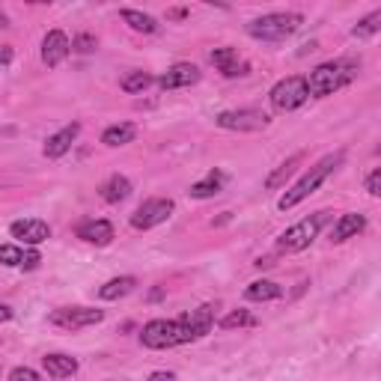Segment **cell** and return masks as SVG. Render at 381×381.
Instances as JSON below:
<instances>
[{
	"mask_svg": "<svg viewBox=\"0 0 381 381\" xmlns=\"http://www.w3.org/2000/svg\"><path fill=\"white\" fill-rule=\"evenodd\" d=\"M343 158H345V152L340 149V152H331V155H324L322 161H316L304 176L298 179V182H295L292 188L286 190L283 197L277 200V209H280V211H289V209H295L298 203H304V200H307L310 194H316L319 185H322L324 179H328V176L343 164Z\"/></svg>",
	"mask_w": 381,
	"mask_h": 381,
	"instance_id": "6da1fadb",
	"label": "cell"
},
{
	"mask_svg": "<svg viewBox=\"0 0 381 381\" xmlns=\"http://www.w3.org/2000/svg\"><path fill=\"white\" fill-rule=\"evenodd\" d=\"M194 340L200 337L185 319H152L140 331V343L147 349H176V345H185Z\"/></svg>",
	"mask_w": 381,
	"mask_h": 381,
	"instance_id": "7a4b0ae2",
	"label": "cell"
},
{
	"mask_svg": "<svg viewBox=\"0 0 381 381\" xmlns=\"http://www.w3.org/2000/svg\"><path fill=\"white\" fill-rule=\"evenodd\" d=\"M357 77V63L354 60H328L316 66L307 77V93L324 98V96H334L337 89H343L345 84H352Z\"/></svg>",
	"mask_w": 381,
	"mask_h": 381,
	"instance_id": "3957f363",
	"label": "cell"
},
{
	"mask_svg": "<svg viewBox=\"0 0 381 381\" xmlns=\"http://www.w3.org/2000/svg\"><path fill=\"white\" fill-rule=\"evenodd\" d=\"M301 24H304V15L301 13H268L262 18H253L248 24V33L262 42H280V39L292 36Z\"/></svg>",
	"mask_w": 381,
	"mask_h": 381,
	"instance_id": "277c9868",
	"label": "cell"
},
{
	"mask_svg": "<svg viewBox=\"0 0 381 381\" xmlns=\"http://www.w3.org/2000/svg\"><path fill=\"white\" fill-rule=\"evenodd\" d=\"M328 218H331V211H316V215L298 221L295 227H289V230L277 239V251H280V253H301V251H307L310 244L316 241L319 230L324 227V223H328Z\"/></svg>",
	"mask_w": 381,
	"mask_h": 381,
	"instance_id": "5b68a950",
	"label": "cell"
},
{
	"mask_svg": "<svg viewBox=\"0 0 381 381\" xmlns=\"http://www.w3.org/2000/svg\"><path fill=\"white\" fill-rule=\"evenodd\" d=\"M268 98H271V107L280 110V114H289V110L301 107L310 98L307 93V77L301 75H289L283 77V81H277L271 87V93H268Z\"/></svg>",
	"mask_w": 381,
	"mask_h": 381,
	"instance_id": "8992f818",
	"label": "cell"
},
{
	"mask_svg": "<svg viewBox=\"0 0 381 381\" xmlns=\"http://www.w3.org/2000/svg\"><path fill=\"white\" fill-rule=\"evenodd\" d=\"M102 319H105V310H96V307H60L48 316L54 328H63V331H81V328H89V324H98Z\"/></svg>",
	"mask_w": 381,
	"mask_h": 381,
	"instance_id": "52a82bcc",
	"label": "cell"
},
{
	"mask_svg": "<svg viewBox=\"0 0 381 381\" xmlns=\"http://www.w3.org/2000/svg\"><path fill=\"white\" fill-rule=\"evenodd\" d=\"M173 200L170 197H152L147 200V203H140L137 211L131 215V227L134 230H152L158 227V223H164L167 218L173 215Z\"/></svg>",
	"mask_w": 381,
	"mask_h": 381,
	"instance_id": "ba28073f",
	"label": "cell"
},
{
	"mask_svg": "<svg viewBox=\"0 0 381 381\" xmlns=\"http://www.w3.org/2000/svg\"><path fill=\"white\" fill-rule=\"evenodd\" d=\"M215 122L227 131H262L268 126V117L262 110L241 107V110H223V114H218Z\"/></svg>",
	"mask_w": 381,
	"mask_h": 381,
	"instance_id": "9c48e42d",
	"label": "cell"
},
{
	"mask_svg": "<svg viewBox=\"0 0 381 381\" xmlns=\"http://www.w3.org/2000/svg\"><path fill=\"white\" fill-rule=\"evenodd\" d=\"M9 232H13V239H18L21 244H27V248H36V244L51 239V227L45 221H39V218L15 221L13 227H9Z\"/></svg>",
	"mask_w": 381,
	"mask_h": 381,
	"instance_id": "30bf717a",
	"label": "cell"
},
{
	"mask_svg": "<svg viewBox=\"0 0 381 381\" xmlns=\"http://www.w3.org/2000/svg\"><path fill=\"white\" fill-rule=\"evenodd\" d=\"M72 51V42L69 36H66L63 30H48L42 39V63L48 66V69H54V66H60L66 57H69Z\"/></svg>",
	"mask_w": 381,
	"mask_h": 381,
	"instance_id": "8fae6325",
	"label": "cell"
},
{
	"mask_svg": "<svg viewBox=\"0 0 381 381\" xmlns=\"http://www.w3.org/2000/svg\"><path fill=\"white\" fill-rule=\"evenodd\" d=\"M209 60L218 66L223 77H244V75L251 72V66L244 63V60L239 57V51L230 48V45H223V48H215V51L209 54Z\"/></svg>",
	"mask_w": 381,
	"mask_h": 381,
	"instance_id": "7c38bea8",
	"label": "cell"
},
{
	"mask_svg": "<svg viewBox=\"0 0 381 381\" xmlns=\"http://www.w3.org/2000/svg\"><path fill=\"white\" fill-rule=\"evenodd\" d=\"M197 81H200V69L194 63H176L158 77V87L161 89H182V87H190Z\"/></svg>",
	"mask_w": 381,
	"mask_h": 381,
	"instance_id": "4fadbf2b",
	"label": "cell"
},
{
	"mask_svg": "<svg viewBox=\"0 0 381 381\" xmlns=\"http://www.w3.org/2000/svg\"><path fill=\"white\" fill-rule=\"evenodd\" d=\"M77 239H84L87 244H96V248H107L114 241V223L102 221V218H93V221H84L77 227Z\"/></svg>",
	"mask_w": 381,
	"mask_h": 381,
	"instance_id": "5bb4252c",
	"label": "cell"
},
{
	"mask_svg": "<svg viewBox=\"0 0 381 381\" xmlns=\"http://www.w3.org/2000/svg\"><path fill=\"white\" fill-rule=\"evenodd\" d=\"M81 134V122H72V126H66V128H60L57 134H51L48 140H45V158H63L66 152L72 149V143H75V137Z\"/></svg>",
	"mask_w": 381,
	"mask_h": 381,
	"instance_id": "9a60e30c",
	"label": "cell"
},
{
	"mask_svg": "<svg viewBox=\"0 0 381 381\" xmlns=\"http://www.w3.org/2000/svg\"><path fill=\"white\" fill-rule=\"evenodd\" d=\"M364 230H366V218L357 215V211H345V215H340L337 223H334L331 241H334V244H343V241L354 239V235H361Z\"/></svg>",
	"mask_w": 381,
	"mask_h": 381,
	"instance_id": "2e32d148",
	"label": "cell"
},
{
	"mask_svg": "<svg viewBox=\"0 0 381 381\" xmlns=\"http://www.w3.org/2000/svg\"><path fill=\"white\" fill-rule=\"evenodd\" d=\"M42 366H45V373H48L51 378H72L77 373V361H75V357L60 354V352L45 354L42 357Z\"/></svg>",
	"mask_w": 381,
	"mask_h": 381,
	"instance_id": "e0dca14e",
	"label": "cell"
},
{
	"mask_svg": "<svg viewBox=\"0 0 381 381\" xmlns=\"http://www.w3.org/2000/svg\"><path fill=\"white\" fill-rule=\"evenodd\" d=\"M98 194H102L105 203L117 206V203H122V200H128V197H131V182H128L126 176L114 173V176H110L102 188H98Z\"/></svg>",
	"mask_w": 381,
	"mask_h": 381,
	"instance_id": "ac0fdd59",
	"label": "cell"
},
{
	"mask_svg": "<svg viewBox=\"0 0 381 381\" xmlns=\"http://www.w3.org/2000/svg\"><path fill=\"white\" fill-rule=\"evenodd\" d=\"M301 161H304V152H295L292 158H286V161L280 164V167H277V170H274L271 176L265 179V188H268V190H277V188H283V185L289 182V179L295 176V170L301 167Z\"/></svg>",
	"mask_w": 381,
	"mask_h": 381,
	"instance_id": "d6986e66",
	"label": "cell"
},
{
	"mask_svg": "<svg viewBox=\"0 0 381 381\" xmlns=\"http://www.w3.org/2000/svg\"><path fill=\"white\" fill-rule=\"evenodd\" d=\"M137 289V280L134 277H114V280H107V283L98 289V298L102 301H119V298H126L128 292H134Z\"/></svg>",
	"mask_w": 381,
	"mask_h": 381,
	"instance_id": "ffe728a7",
	"label": "cell"
},
{
	"mask_svg": "<svg viewBox=\"0 0 381 381\" xmlns=\"http://www.w3.org/2000/svg\"><path fill=\"white\" fill-rule=\"evenodd\" d=\"M182 319L197 331V337H206V334L211 331V324H215V307H211V304H203V307L185 313Z\"/></svg>",
	"mask_w": 381,
	"mask_h": 381,
	"instance_id": "44dd1931",
	"label": "cell"
},
{
	"mask_svg": "<svg viewBox=\"0 0 381 381\" xmlns=\"http://www.w3.org/2000/svg\"><path fill=\"white\" fill-rule=\"evenodd\" d=\"M283 295V286L274 283V280H253V283L244 289V298L248 301H277Z\"/></svg>",
	"mask_w": 381,
	"mask_h": 381,
	"instance_id": "7402d4cb",
	"label": "cell"
},
{
	"mask_svg": "<svg viewBox=\"0 0 381 381\" xmlns=\"http://www.w3.org/2000/svg\"><path fill=\"white\" fill-rule=\"evenodd\" d=\"M119 18L137 33H158L161 30L158 21H155L152 15H147V13H140V9H119Z\"/></svg>",
	"mask_w": 381,
	"mask_h": 381,
	"instance_id": "603a6c76",
	"label": "cell"
},
{
	"mask_svg": "<svg viewBox=\"0 0 381 381\" xmlns=\"http://www.w3.org/2000/svg\"><path fill=\"white\" fill-rule=\"evenodd\" d=\"M134 137H137V126H131V122H119V126L105 128L102 143L105 147H126V143H131Z\"/></svg>",
	"mask_w": 381,
	"mask_h": 381,
	"instance_id": "cb8c5ba5",
	"label": "cell"
},
{
	"mask_svg": "<svg viewBox=\"0 0 381 381\" xmlns=\"http://www.w3.org/2000/svg\"><path fill=\"white\" fill-rule=\"evenodd\" d=\"M221 185H223V176H221L218 170H211V173L203 179V182H194V185H190L188 194L194 197V200H209V197H215V194H218Z\"/></svg>",
	"mask_w": 381,
	"mask_h": 381,
	"instance_id": "d4e9b609",
	"label": "cell"
},
{
	"mask_svg": "<svg viewBox=\"0 0 381 381\" xmlns=\"http://www.w3.org/2000/svg\"><path fill=\"white\" fill-rule=\"evenodd\" d=\"M155 84V77L149 75V72H128L126 77H122V93H128V96H134V93H143L147 87H152Z\"/></svg>",
	"mask_w": 381,
	"mask_h": 381,
	"instance_id": "484cf974",
	"label": "cell"
},
{
	"mask_svg": "<svg viewBox=\"0 0 381 381\" xmlns=\"http://www.w3.org/2000/svg\"><path fill=\"white\" fill-rule=\"evenodd\" d=\"M378 27H381V9H375L373 15H366V18L357 21V27L352 30V36L354 39H369V36H375V33H378Z\"/></svg>",
	"mask_w": 381,
	"mask_h": 381,
	"instance_id": "4316f807",
	"label": "cell"
},
{
	"mask_svg": "<svg viewBox=\"0 0 381 381\" xmlns=\"http://www.w3.org/2000/svg\"><path fill=\"white\" fill-rule=\"evenodd\" d=\"M244 324H256V319L251 316L248 310H232V313H227V316L221 319L218 328L221 331H235V328H244Z\"/></svg>",
	"mask_w": 381,
	"mask_h": 381,
	"instance_id": "83f0119b",
	"label": "cell"
},
{
	"mask_svg": "<svg viewBox=\"0 0 381 381\" xmlns=\"http://www.w3.org/2000/svg\"><path fill=\"white\" fill-rule=\"evenodd\" d=\"M24 248H18V244H0V265L6 268H18L24 262Z\"/></svg>",
	"mask_w": 381,
	"mask_h": 381,
	"instance_id": "f1b7e54d",
	"label": "cell"
},
{
	"mask_svg": "<svg viewBox=\"0 0 381 381\" xmlns=\"http://www.w3.org/2000/svg\"><path fill=\"white\" fill-rule=\"evenodd\" d=\"M96 36L93 33H77V36L72 39V51H77V54H89V51H96Z\"/></svg>",
	"mask_w": 381,
	"mask_h": 381,
	"instance_id": "f546056e",
	"label": "cell"
},
{
	"mask_svg": "<svg viewBox=\"0 0 381 381\" xmlns=\"http://www.w3.org/2000/svg\"><path fill=\"white\" fill-rule=\"evenodd\" d=\"M9 381H42V375L30 366H15L13 373H9Z\"/></svg>",
	"mask_w": 381,
	"mask_h": 381,
	"instance_id": "4dcf8cb0",
	"label": "cell"
},
{
	"mask_svg": "<svg viewBox=\"0 0 381 381\" xmlns=\"http://www.w3.org/2000/svg\"><path fill=\"white\" fill-rule=\"evenodd\" d=\"M366 190H369V197L381 194V167H375V170L366 176Z\"/></svg>",
	"mask_w": 381,
	"mask_h": 381,
	"instance_id": "1f68e13d",
	"label": "cell"
},
{
	"mask_svg": "<svg viewBox=\"0 0 381 381\" xmlns=\"http://www.w3.org/2000/svg\"><path fill=\"white\" fill-rule=\"evenodd\" d=\"M39 262H42V253L30 248V251L24 253V262H21V268H27V271H33V268H39Z\"/></svg>",
	"mask_w": 381,
	"mask_h": 381,
	"instance_id": "d6a6232c",
	"label": "cell"
},
{
	"mask_svg": "<svg viewBox=\"0 0 381 381\" xmlns=\"http://www.w3.org/2000/svg\"><path fill=\"white\" fill-rule=\"evenodd\" d=\"M13 63V48L9 45H0V66H9Z\"/></svg>",
	"mask_w": 381,
	"mask_h": 381,
	"instance_id": "836d02e7",
	"label": "cell"
},
{
	"mask_svg": "<svg viewBox=\"0 0 381 381\" xmlns=\"http://www.w3.org/2000/svg\"><path fill=\"white\" fill-rule=\"evenodd\" d=\"M149 381H176V373H164V369H158V373H152Z\"/></svg>",
	"mask_w": 381,
	"mask_h": 381,
	"instance_id": "e575fe53",
	"label": "cell"
},
{
	"mask_svg": "<svg viewBox=\"0 0 381 381\" xmlns=\"http://www.w3.org/2000/svg\"><path fill=\"white\" fill-rule=\"evenodd\" d=\"M188 15V9H170V13H167V18H176V21H182Z\"/></svg>",
	"mask_w": 381,
	"mask_h": 381,
	"instance_id": "d590c367",
	"label": "cell"
},
{
	"mask_svg": "<svg viewBox=\"0 0 381 381\" xmlns=\"http://www.w3.org/2000/svg\"><path fill=\"white\" fill-rule=\"evenodd\" d=\"M9 319H13V310H9V307H3V304H0V322H9Z\"/></svg>",
	"mask_w": 381,
	"mask_h": 381,
	"instance_id": "8d00e7d4",
	"label": "cell"
}]
</instances>
